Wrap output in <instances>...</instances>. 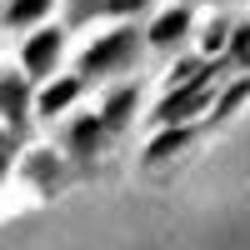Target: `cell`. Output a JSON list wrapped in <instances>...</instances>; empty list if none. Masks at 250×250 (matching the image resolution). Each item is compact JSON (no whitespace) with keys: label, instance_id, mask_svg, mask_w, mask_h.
I'll list each match as a JSON object with an SVG mask.
<instances>
[{"label":"cell","instance_id":"obj_1","mask_svg":"<svg viewBox=\"0 0 250 250\" xmlns=\"http://www.w3.org/2000/svg\"><path fill=\"white\" fill-rule=\"evenodd\" d=\"M140 50H145V30L135 25V20H120L115 30L95 35L90 45L75 55V75H85V85H90V80H110V75H125V70H135Z\"/></svg>","mask_w":250,"mask_h":250},{"label":"cell","instance_id":"obj_2","mask_svg":"<svg viewBox=\"0 0 250 250\" xmlns=\"http://www.w3.org/2000/svg\"><path fill=\"white\" fill-rule=\"evenodd\" d=\"M110 140L115 135L105 130V120H100L95 110H80V115H70L65 125H60V155L75 165V175H95V165L110 150Z\"/></svg>","mask_w":250,"mask_h":250},{"label":"cell","instance_id":"obj_3","mask_svg":"<svg viewBox=\"0 0 250 250\" xmlns=\"http://www.w3.org/2000/svg\"><path fill=\"white\" fill-rule=\"evenodd\" d=\"M60 55H65V25H35L25 40H20V75L30 85H45V80L60 70Z\"/></svg>","mask_w":250,"mask_h":250},{"label":"cell","instance_id":"obj_4","mask_svg":"<svg viewBox=\"0 0 250 250\" xmlns=\"http://www.w3.org/2000/svg\"><path fill=\"white\" fill-rule=\"evenodd\" d=\"M20 180H25L40 200H55L75 180V165L60 155L55 145H35V150H25V160H20Z\"/></svg>","mask_w":250,"mask_h":250},{"label":"cell","instance_id":"obj_5","mask_svg":"<svg viewBox=\"0 0 250 250\" xmlns=\"http://www.w3.org/2000/svg\"><path fill=\"white\" fill-rule=\"evenodd\" d=\"M30 120H35V85L20 70H0V125L10 130L15 145H25Z\"/></svg>","mask_w":250,"mask_h":250},{"label":"cell","instance_id":"obj_6","mask_svg":"<svg viewBox=\"0 0 250 250\" xmlns=\"http://www.w3.org/2000/svg\"><path fill=\"white\" fill-rule=\"evenodd\" d=\"M85 95V75H75V70H55L45 85H35V115L40 120H60V115H70V105Z\"/></svg>","mask_w":250,"mask_h":250},{"label":"cell","instance_id":"obj_7","mask_svg":"<svg viewBox=\"0 0 250 250\" xmlns=\"http://www.w3.org/2000/svg\"><path fill=\"white\" fill-rule=\"evenodd\" d=\"M190 30H195V5H180V0H170L165 10L150 15V25H145V45H150V50H175Z\"/></svg>","mask_w":250,"mask_h":250},{"label":"cell","instance_id":"obj_8","mask_svg":"<svg viewBox=\"0 0 250 250\" xmlns=\"http://www.w3.org/2000/svg\"><path fill=\"white\" fill-rule=\"evenodd\" d=\"M200 135H210L205 130V120H180V125H160V135L145 145V155H140V165L145 170H155V165H165V160H175L185 145H195Z\"/></svg>","mask_w":250,"mask_h":250},{"label":"cell","instance_id":"obj_9","mask_svg":"<svg viewBox=\"0 0 250 250\" xmlns=\"http://www.w3.org/2000/svg\"><path fill=\"white\" fill-rule=\"evenodd\" d=\"M135 110H140V85L135 80H120V85H110L105 90V100H100V120H105V130L120 140L125 130H130V120H135Z\"/></svg>","mask_w":250,"mask_h":250},{"label":"cell","instance_id":"obj_10","mask_svg":"<svg viewBox=\"0 0 250 250\" xmlns=\"http://www.w3.org/2000/svg\"><path fill=\"white\" fill-rule=\"evenodd\" d=\"M245 100H250V70L220 80V90H215V100H210V115H205V130H220L225 120H235V110L245 105Z\"/></svg>","mask_w":250,"mask_h":250},{"label":"cell","instance_id":"obj_11","mask_svg":"<svg viewBox=\"0 0 250 250\" xmlns=\"http://www.w3.org/2000/svg\"><path fill=\"white\" fill-rule=\"evenodd\" d=\"M55 15V0H0V30H35Z\"/></svg>","mask_w":250,"mask_h":250},{"label":"cell","instance_id":"obj_12","mask_svg":"<svg viewBox=\"0 0 250 250\" xmlns=\"http://www.w3.org/2000/svg\"><path fill=\"white\" fill-rule=\"evenodd\" d=\"M215 60L225 65V75L230 70H250V20H235L230 25V40H225V50Z\"/></svg>","mask_w":250,"mask_h":250},{"label":"cell","instance_id":"obj_13","mask_svg":"<svg viewBox=\"0 0 250 250\" xmlns=\"http://www.w3.org/2000/svg\"><path fill=\"white\" fill-rule=\"evenodd\" d=\"M60 5H65V15H60L65 30H80V25H90V20H105V0H60Z\"/></svg>","mask_w":250,"mask_h":250},{"label":"cell","instance_id":"obj_14","mask_svg":"<svg viewBox=\"0 0 250 250\" xmlns=\"http://www.w3.org/2000/svg\"><path fill=\"white\" fill-rule=\"evenodd\" d=\"M230 25H235L230 15H215L210 25H205V55H210V60H215V55L225 50V40H230Z\"/></svg>","mask_w":250,"mask_h":250},{"label":"cell","instance_id":"obj_15","mask_svg":"<svg viewBox=\"0 0 250 250\" xmlns=\"http://www.w3.org/2000/svg\"><path fill=\"white\" fill-rule=\"evenodd\" d=\"M155 0H105V20H140Z\"/></svg>","mask_w":250,"mask_h":250},{"label":"cell","instance_id":"obj_16","mask_svg":"<svg viewBox=\"0 0 250 250\" xmlns=\"http://www.w3.org/2000/svg\"><path fill=\"white\" fill-rule=\"evenodd\" d=\"M10 170H15V145H0V185H5Z\"/></svg>","mask_w":250,"mask_h":250},{"label":"cell","instance_id":"obj_17","mask_svg":"<svg viewBox=\"0 0 250 250\" xmlns=\"http://www.w3.org/2000/svg\"><path fill=\"white\" fill-rule=\"evenodd\" d=\"M0 145H15V140H10V130H5V125H0ZM15 150H20V145H15Z\"/></svg>","mask_w":250,"mask_h":250}]
</instances>
